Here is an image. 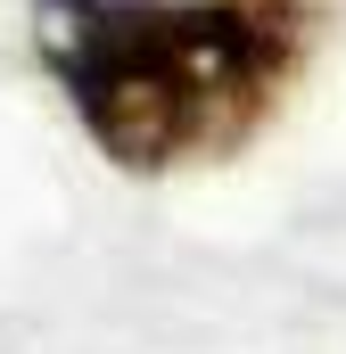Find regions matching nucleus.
I'll return each mask as SVG.
<instances>
[{"label": "nucleus", "mask_w": 346, "mask_h": 354, "mask_svg": "<svg viewBox=\"0 0 346 354\" xmlns=\"http://www.w3.org/2000/svg\"><path fill=\"white\" fill-rule=\"evenodd\" d=\"M42 66L124 174L231 149L289 66L256 0H33Z\"/></svg>", "instance_id": "1"}]
</instances>
